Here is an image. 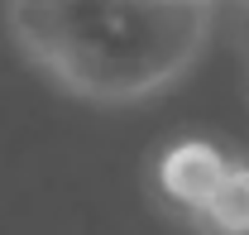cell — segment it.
Wrapping results in <instances>:
<instances>
[{
	"mask_svg": "<svg viewBox=\"0 0 249 235\" xmlns=\"http://www.w3.org/2000/svg\"><path fill=\"white\" fill-rule=\"evenodd\" d=\"M15 39L82 96L124 101L182 77L206 43V0H15Z\"/></svg>",
	"mask_w": 249,
	"mask_h": 235,
	"instance_id": "obj_1",
	"label": "cell"
},
{
	"mask_svg": "<svg viewBox=\"0 0 249 235\" xmlns=\"http://www.w3.org/2000/svg\"><path fill=\"white\" fill-rule=\"evenodd\" d=\"M225 168H230V158L211 139H178V144L163 149L154 177H158V192L178 206V211L196 216V206L211 197V187L220 182Z\"/></svg>",
	"mask_w": 249,
	"mask_h": 235,
	"instance_id": "obj_2",
	"label": "cell"
},
{
	"mask_svg": "<svg viewBox=\"0 0 249 235\" xmlns=\"http://www.w3.org/2000/svg\"><path fill=\"white\" fill-rule=\"evenodd\" d=\"M196 221L211 235H249V163H230L211 197L196 206Z\"/></svg>",
	"mask_w": 249,
	"mask_h": 235,
	"instance_id": "obj_3",
	"label": "cell"
},
{
	"mask_svg": "<svg viewBox=\"0 0 249 235\" xmlns=\"http://www.w3.org/2000/svg\"><path fill=\"white\" fill-rule=\"evenodd\" d=\"M245 53H249V0H245Z\"/></svg>",
	"mask_w": 249,
	"mask_h": 235,
	"instance_id": "obj_4",
	"label": "cell"
}]
</instances>
